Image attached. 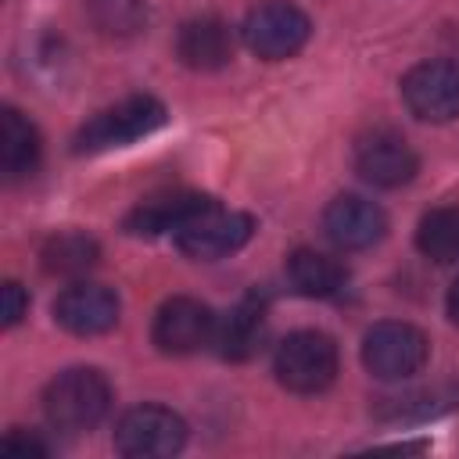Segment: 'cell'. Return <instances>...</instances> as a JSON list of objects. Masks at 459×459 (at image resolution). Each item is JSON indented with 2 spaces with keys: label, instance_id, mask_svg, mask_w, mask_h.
<instances>
[{
  "label": "cell",
  "instance_id": "cell-1",
  "mask_svg": "<svg viewBox=\"0 0 459 459\" xmlns=\"http://www.w3.org/2000/svg\"><path fill=\"white\" fill-rule=\"evenodd\" d=\"M111 409V384L93 366H72L43 387V412L50 427L82 434L93 430Z\"/></svg>",
  "mask_w": 459,
  "mask_h": 459
},
{
  "label": "cell",
  "instance_id": "cell-2",
  "mask_svg": "<svg viewBox=\"0 0 459 459\" xmlns=\"http://www.w3.org/2000/svg\"><path fill=\"white\" fill-rule=\"evenodd\" d=\"M165 122V104L151 93H133L104 111H97L90 122L79 126L72 151L75 154H100L111 147H126L147 133H154Z\"/></svg>",
  "mask_w": 459,
  "mask_h": 459
},
{
  "label": "cell",
  "instance_id": "cell-3",
  "mask_svg": "<svg viewBox=\"0 0 459 459\" xmlns=\"http://www.w3.org/2000/svg\"><path fill=\"white\" fill-rule=\"evenodd\" d=\"M273 373L290 394H319L337 377V344L319 330H294L273 355Z\"/></svg>",
  "mask_w": 459,
  "mask_h": 459
},
{
  "label": "cell",
  "instance_id": "cell-4",
  "mask_svg": "<svg viewBox=\"0 0 459 459\" xmlns=\"http://www.w3.org/2000/svg\"><path fill=\"white\" fill-rule=\"evenodd\" d=\"M430 359V341L412 323L384 319L366 330L362 337V366L377 380H409Z\"/></svg>",
  "mask_w": 459,
  "mask_h": 459
},
{
  "label": "cell",
  "instance_id": "cell-5",
  "mask_svg": "<svg viewBox=\"0 0 459 459\" xmlns=\"http://www.w3.org/2000/svg\"><path fill=\"white\" fill-rule=\"evenodd\" d=\"M186 445V423L165 405H136L115 427V452L126 459H169Z\"/></svg>",
  "mask_w": 459,
  "mask_h": 459
},
{
  "label": "cell",
  "instance_id": "cell-6",
  "mask_svg": "<svg viewBox=\"0 0 459 459\" xmlns=\"http://www.w3.org/2000/svg\"><path fill=\"white\" fill-rule=\"evenodd\" d=\"M240 32H244V43H247V50L255 57L287 61L308 43L312 22H308V14L301 7H294L287 0H265L244 18Z\"/></svg>",
  "mask_w": 459,
  "mask_h": 459
},
{
  "label": "cell",
  "instance_id": "cell-7",
  "mask_svg": "<svg viewBox=\"0 0 459 459\" xmlns=\"http://www.w3.org/2000/svg\"><path fill=\"white\" fill-rule=\"evenodd\" d=\"M251 233H255V219L247 212H230V208L208 204L176 233V247L194 262H219L233 251H240L251 240Z\"/></svg>",
  "mask_w": 459,
  "mask_h": 459
},
{
  "label": "cell",
  "instance_id": "cell-8",
  "mask_svg": "<svg viewBox=\"0 0 459 459\" xmlns=\"http://www.w3.org/2000/svg\"><path fill=\"white\" fill-rule=\"evenodd\" d=\"M215 323H219V316L204 301L176 294V298L161 301V308L154 312L151 341L161 355H194L212 344Z\"/></svg>",
  "mask_w": 459,
  "mask_h": 459
},
{
  "label": "cell",
  "instance_id": "cell-9",
  "mask_svg": "<svg viewBox=\"0 0 459 459\" xmlns=\"http://www.w3.org/2000/svg\"><path fill=\"white\" fill-rule=\"evenodd\" d=\"M402 100L420 122L459 118V65L420 61L402 75Z\"/></svg>",
  "mask_w": 459,
  "mask_h": 459
},
{
  "label": "cell",
  "instance_id": "cell-10",
  "mask_svg": "<svg viewBox=\"0 0 459 459\" xmlns=\"http://www.w3.org/2000/svg\"><path fill=\"white\" fill-rule=\"evenodd\" d=\"M416 169H420L416 151L394 129H373L355 143V172L380 190L405 186L416 176Z\"/></svg>",
  "mask_w": 459,
  "mask_h": 459
},
{
  "label": "cell",
  "instance_id": "cell-11",
  "mask_svg": "<svg viewBox=\"0 0 459 459\" xmlns=\"http://www.w3.org/2000/svg\"><path fill=\"white\" fill-rule=\"evenodd\" d=\"M118 294L104 283H90V280H79L72 287H65L54 301V323L75 337H97V333H108L115 323H118Z\"/></svg>",
  "mask_w": 459,
  "mask_h": 459
},
{
  "label": "cell",
  "instance_id": "cell-12",
  "mask_svg": "<svg viewBox=\"0 0 459 459\" xmlns=\"http://www.w3.org/2000/svg\"><path fill=\"white\" fill-rule=\"evenodd\" d=\"M323 233L341 251H366L384 240L387 215L377 201H366L359 194H341L323 212Z\"/></svg>",
  "mask_w": 459,
  "mask_h": 459
},
{
  "label": "cell",
  "instance_id": "cell-13",
  "mask_svg": "<svg viewBox=\"0 0 459 459\" xmlns=\"http://www.w3.org/2000/svg\"><path fill=\"white\" fill-rule=\"evenodd\" d=\"M208 204H215L212 197L204 194H194V190H169V194H154V197H143L126 219H122V230L129 237H161V233H179L197 212H204Z\"/></svg>",
  "mask_w": 459,
  "mask_h": 459
},
{
  "label": "cell",
  "instance_id": "cell-14",
  "mask_svg": "<svg viewBox=\"0 0 459 459\" xmlns=\"http://www.w3.org/2000/svg\"><path fill=\"white\" fill-rule=\"evenodd\" d=\"M176 57L194 72H215L233 57V32L222 18L201 14L179 25L176 32Z\"/></svg>",
  "mask_w": 459,
  "mask_h": 459
},
{
  "label": "cell",
  "instance_id": "cell-15",
  "mask_svg": "<svg viewBox=\"0 0 459 459\" xmlns=\"http://www.w3.org/2000/svg\"><path fill=\"white\" fill-rule=\"evenodd\" d=\"M262 341H265V301H262L258 294L237 301V305L215 323V337H212L215 351H219L222 359H230V362H247V359H255L258 348H262Z\"/></svg>",
  "mask_w": 459,
  "mask_h": 459
},
{
  "label": "cell",
  "instance_id": "cell-16",
  "mask_svg": "<svg viewBox=\"0 0 459 459\" xmlns=\"http://www.w3.org/2000/svg\"><path fill=\"white\" fill-rule=\"evenodd\" d=\"M39 154H43L39 129L18 108H4L0 111V172L7 179H25L36 172Z\"/></svg>",
  "mask_w": 459,
  "mask_h": 459
},
{
  "label": "cell",
  "instance_id": "cell-17",
  "mask_svg": "<svg viewBox=\"0 0 459 459\" xmlns=\"http://www.w3.org/2000/svg\"><path fill=\"white\" fill-rule=\"evenodd\" d=\"M283 269H287V283L301 298H333L348 283V269L337 258H330L323 251H312V247H298L287 258Z\"/></svg>",
  "mask_w": 459,
  "mask_h": 459
},
{
  "label": "cell",
  "instance_id": "cell-18",
  "mask_svg": "<svg viewBox=\"0 0 459 459\" xmlns=\"http://www.w3.org/2000/svg\"><path fill=\"white\" fill-rule=\"evenodd\" d=\"M39 262H43V269L50 276H82L100 262V244L90 233L65 230V233H54L43 244Z\"/></svg>",
  "mask_w": 459,
  "mask_h": 459
},
{
  "label": "cell",
  "instance_id": "cell-19",
  "mask_svg": "<svg viewBox=\"0 0 459 459\" xmlns=\"http://www.w3.org/2000/svg\"><path fill=\"white\" fill-rule=\"evenodd\" d=\"M416 247L437 265H455L459 262V204L430 208L416 226Z\"/></svg>",
  "mask_w": 459,
  "mask_h": 459
},
{
  "label": "cell",
  "instance_id": "cell-20",
  "mask_svg": "<svg viewBox=\"0 0 459 459\" xmlns=\"http://www.w3.org/2000/svg\"><path fill=\"white\" fill-rule=\"evenodd\" d=\"M90 18L104 36H136L147 22L143 0H93Z\"/></svg>",
  "mask_w": 459,
  "mask_h": 459
},
{
  "label": "cell",
  "instance_id": "cell-21",
  "mask_svg": "<svg viewBox=\"0 0 459 459\" xmlns=\"http://www.w3.org/2000/svg\"><path fill=\"white\" fill-rule=\"evenodd\" d=\"M0 301H4V308H0L4 326H7V330L18 326V323L25 319V312H29V294H25V287L14 283V280H7L4 290H0Z\"/></svg>",
  "mask_w": 459,
  "mask_h": 459
},
{
  "label": "cell",
  "instance_id": "cell-22",
  "mask_svg": "<svg viewBox=\"0 0 459 459\" xmlns=\"http://www.w3.org/2000/svg\"><path fill=\"white\" fill-rule=\"evenodd\" d=\"M4 448H7V452H22V455H29V452L47 455V445H43L39 437H32V434H29V437H22L18 430H11V434L4 437Z\"/></svg>",
  "mask_w": 459,
  "mask_h": 459
},
{
  "label": "cell",
  "instance_id": "cell-23",
  "mask_svg": "<svg viewBox=\"0 0 459 459\" xmlns=\"http://www.w3.org/2000/svg\"><path fill=\"white\" fill-rule=\"evenodd\" d=\"M445 312H448V319L459 326V280L448 287V298H445Z\"/></svg>",
  "mask_w": 459,
  "mask_h": 459
}]
</instances>
